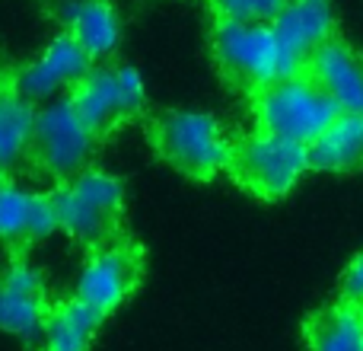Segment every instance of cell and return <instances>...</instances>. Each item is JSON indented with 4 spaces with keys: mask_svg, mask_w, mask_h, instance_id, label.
<instances>
[{
    "mask_svg": "<svg viewBox=\"0 0 363 351\" xmlns=\"http://www.w3.org/2000/svg\"><path fill=\"white\" fill-rule=\"evenodd\" d=\"M157 153L188 179H213L230 170L236 141L211 112L198 109H176L157 119L150 131Z\"/></svg>",
    "mask_w": 363,
    "mask_h": 351,
    "instance_id": "obj_1",
    "label": "cell"
},
{
    "mask_svg": "<svg viewBox=\"0 0 363 351\" xmlns=\"http://www.w3.org/2000/svg\"><path fill=\"white\" fill-rule=\"evenodd\" d=\"M51 205L57 214V227L77 243L96 249L118 239L125 192L115 176L86 166L51 192Z\"/></svg>",
    "mask_w": 363,
    "mask_h": 351,
    "instance_id": "obj_2",
    "label": "cell"
},
{
    "mask_svg": "<svg viewBox=\"0 0 363 351\" xmlns=\"http://www.w3.org/2000/svg\"><path fill=\"white\" fill-rule=\"evenodd\" d=\"M211 51L226 83L255 96L262 87L294 74L271 23H236L217 19L211 32Z\"/></svg>",
    "mask_w": 363,
    "mask_h": 351,
    "instance_id": "obj_3",
    "label": "cell"
},
{
    "mask_svg": "<svg viewBox=\"0 0 363 351\" xmlns=\"http://www.w3.org/2000/svg\"><path fill=\"white\" fill-rule=\"evenodd\" d=\"M258 131L277 134V138L313 144L328 125L341 115V109L328 99V93L306 74H287L281 80L262 87L252 96Z\"/></svg>",
    "mask_w": 363,
    "mask_h": 351,
    "instance_id": "obj_4",
    "label": "cell"
},
{
    "mask_svg": "<svg viewBox=\"0 0 363 351\" xmlns=\"http://www.w3.org/2000/svg\"><path fill=\"white\" fill-rule=\"evenodd\" d=\"M99 134L86 125L77 106L70 99H55L35 115V131L29 141V160L38 173L64 182L80 170H86L93 157Z\"/></svg>",
    "mask_w": 363,
    "mask_h": 351,
    "instance_id": "obj_5",
    "label": "cell"
},
{
    "mask_svg": "<svg viewBox=\"0 0 363 351\" xmlns=\"http://www.w3.org/2000/svg\"><path fill=\"white\" fill-rule=\"evenodd\" d=\"M306 170H309V147L268 131L239 138L230 160V173L236 176V182L262 201L284 198Z\"/></svg>",
    "mask_w": 363,
    "mask_h": 351,
    "instance_id": "obj_6",
    "label": "cell"
},
{
    "mask_svg": "<svg viewBox=\"0 0 363 351\" xmlns=\"http://www.w3.org/2000/svg\"><path fill=\"white\" fill-rule=\"evenodd\" d=\"M70 102L86 119V125L102 138V134H112L118 125L144 112L147 93L144 80L134 68L106 64V68H93L70 90Z\"/></svg>",
    "mask_w": 363,
    "mask_h": 351,
    "instance_id": "obj_7",
    "label": "cell"
},
{
    "mask_svg": "<svg viewBox=\"0 0 363 351\" xmlns=\"http://www.w3.org/2000/svg\"><path fill=\"white\" fill-rule=\"evenodd\" d=\"M144 271V252L128 239H112L89 252L77 281V297L93 303L99 313H112L131 297Z\"/></svg>",
    "mask_w": 363,
    "mask_h": 351,
    "instance_id": "obj_8",
    "label": "cell"
},
{
    "mask_svg": "<svg viewBox=\"0 0 363 351\" xmlns=\"http://www.w3.org/2000/svg\"><path fill=\"white\" fill-rule=\"evenodd\" d=\"M89 70H93L89 51L83 48L74 36L64 32V36L51 38V42L45 45V51L35 61L19 70L13 87L29 102H42V99H55L64 90H74Z\"/></svg>",
    "mask_w": 363,
    "mask_h": 351,
    "instance_id": "obj_9",
    "label": "cell"
},
{
    "mask_svg": "<svg viewBox=\"0 0 363 351\" xmlns=\"http://www.w3.org/2000/svg\"><path fill=\"white\" fill-rule=\"evenodd\" d=\"M51 303L45 284L26 262H13L0 275V329L32 342L45 333Z\"/></svg>",
    "mask_w": 363,
    "mask_h": 351,
    "instance_id": "obj_10",
    "label": "cell"
},
{
    "mask_svg": "<svg viewBox=\"0 0 363 351\" xmlns=\"http://www.w3.org/2000/svg\"><path fill=\"white\" fill-rule=\"evenodd\" d=\"M294 74H300L309 58L335 36V16L325 0H290L271 23Z\"/></svg>",
    "mask_w": 363,
    "mask_h": 351,
    "instance_id": "obj_11",
    "label": "cell"
},
{
    "mask_svg": "<svg viewBox=\"0 0 363 351\" xmlns=\"http://www.w3.org/2000/svg\"><path fill=\"white\" fill-rule=\"evenodd\" d=\"M303 70L325 90L341 112L363 115V55L338 32L309 58Z\"/></svg>",
    "mask_w": 363,
    "mask_h": 351,
    "instance_id": "obj_12",
    "label": "cell"
},
{
    "mask_svg": "<svg viewBox=\"0 0 363 351\" xmlns=\"http://www.w3.org/2000/svg\"><path fill=\"white\" fill-rule=\"evenodd\" d=\"M55 230H61V227H57L51 195L45 198V195H35L29 188L0 179V243L19 252L38 239L51 237Z\"/></svg>",
    "mask_w": 363,
    "mask_h": 351,
    "instance_id": "obj_13",
    "label": "cell"
},
{
    "mask_svg": "<svg viewBox=\"0 0 363 351\" xmlns=\"http://www.w3.org/2000/svg\"><path fill=\"white\" fill-rule=\"evenodd\" d=\"M57 16L67 36H74L93 61L108 58L121 42V19L108 0H64Z\"/></svg>",
    "mask_w": 363,
    "mask_h": 351,
    "instance_id": "obj_14",
    "label": "cell"
},
{
    "mask_svg": "<svg viewBox=\"0 0 363 351\" xmlns=\"http://www.w3.org/2000/svg\"><path fill=\"white\" fill-rule=\"evenodd\" d=\"M309 170L363 173V115L360 112H341L309 144Z\"/></svg>",
    "mask_w": 363,
    "mask_h": 351,
    "instance_id": "obj_15",
    "label": "cell"
},
{
    "mask_svg": "<svg viewBox=\"0 0 363 351\" xmlns=\"http://www.w3.org/2000/svg\"><path fill=\"white\" fill-rule=\"evenodd\" d=\"M303 335L309 351H363V310L338 297L309 316Z\"/></svg>",
    "mask_w": 363,
    "mask_h": 351,
    "instance_id": "obj_16",
    "label": "cell"
},
{
    "mask_svg": "<svg viewBox=\"0 0 363 351\" xmlns=\"http://www.w3.org/2000/svg\"><path fill=\"white\" fill-rule=\"evenodd\" d=\"M102 316L93 303H86L83 297L64 301L57 307H51L48 323H45V351H89L96 333L102 326Z\"/></svg>",
    "mask_w": 363,
    "mask_h": 351,
    "instance_id": "obj_17",
    "label": "cell"
},
{
    "mask_svg": "<svg viewBox=\"0 0 363 351\" xmlns=\"http://www.w3.org/2000/svg\"><path fill=\"white\" fill-rule=\"evenodd\" d=\"M32 102L16 93V87L0 90V170H13L29 153V141L35 131Z\"/></svg>",
    "mask_w": 363,
    "mask_h": 351,
    "instance_id": "obj_18",
    "label": "cell"
},
{
    "mask_svg": "<svg viewBox=\"0 0 363 351\" xmlns=\"http://www.w3.org/2000/svg\"><path fill=\"white\" fill-rule=\"evenodd\" d=\"M217 19H236V23H274L277 13L290 0H207Z\"/></svg>",
    "mask_w": 363,
    "mask_h": 351,
    "instance_id": "obj_19",
    "label": "cell"
},
{
    "mask_svg": "<svg viewBox=\"0 0 363 351\" xmlns=\"http://www.w3.org/2000/svg\"><path fill=\"white\" fill-rule=\"evenodd\" d=\"M341 301L363 310V252H357V256L351 259V265L345 269V278H341Z\"/></svg>",
    "mask_w": 363,
    "mask_h": 351,
    "instance_id": "obj_20",
    "label": "cell"
},
{
    "mask_svg": "<svg viewBox=\"0 0 363 351\" xmlns=\"http://www.w3.org/2000/svg\"><path fill=\"white\" fill-rule=\"evenodd\" d=\"M0 173H4V170H0Z\"/></svg>",
    "mask_w": 363,
    "mask_h": 351,
    "instance_id": "obj_21",
    "label": "cell"
}]
</instances>
